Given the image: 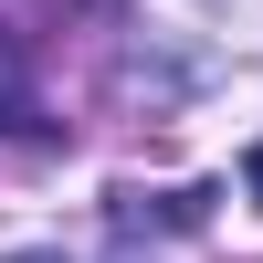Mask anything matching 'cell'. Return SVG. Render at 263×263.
Instances as JSON below:
<instances>
[{
    "label": "cell",
    "mask_w": 263,
    "mask_h": 263,
    "mask_svg": "<svg viewBox=\"0 0 263 263\" xmlns=\"http://www.w3.org/2000/svg\"><path fill=\"white\" fill-rule=\"evenodd\" d=\"M211 221V190H158V200H147V190H116V232L126 242H137V232H200Z\"/></svg>",
    "instance_id": "cell-1"
},
{
    "label": "cell",
    "mask_w": 263,
    "mask_h": 263,
    "mask_svg": "<svg viewBox=\"0 0 263 263\" xmlns=\"http://www.w3.org/2000/svg\"><path fill=\"white\" fill-rule=\"evenodd\" d=\"M242 190H253V200H263V147H253V158H242Z\"/></svg>",
    "instance_id": "cell-2"
},
{
    "label": "cell",
    "mask_w": 263,
    "mask_h": 263,
    "mask_svg": "<svg viewBox=\"0 0 263 263\" xmlns=\"http://www.w3.org/2000/svg\"><path fill=\"white\" fill-rule=\"evenodd\" d=\"M11 263H53V253H11Z\"/></svg>",
    "instance_id": "cell-3"
}]
</instances>
